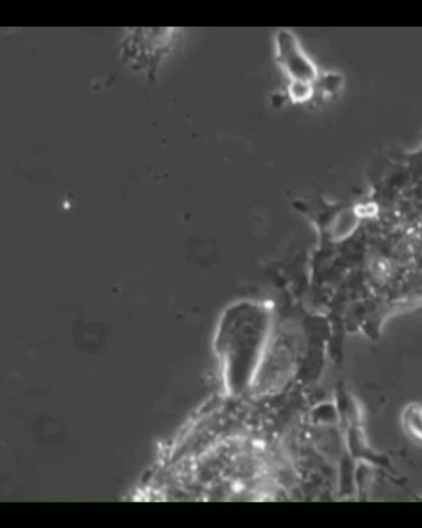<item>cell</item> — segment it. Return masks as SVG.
<instances>
[{"mask_svg": "<svg viewBox=\"0 0 422 528\" xmlns=\"http://www.w3.org/2000/svg\"><path fill=\"white\" fill-rule=\"evenodd\" d=\"M288 99L295 104H303L314 99V84L302 81H290L287 87Z\"/></svg>", "mask_w": 422, "mask_h": 528, "instance_id": "cell-3", "label": "cell"}, {"mask_svg": "<svg viewBox=\"0 0 422 528\" xmlns=\"http://www.w3.org/2000/svg\"><path fill=\"white\" fill-rule=\"evenodd\" d=\"M275 58L290 81L314 84L318 69L308 58L293 32L280 29L275 36Z\"/></svg>", "mask_w": 422, "mask_h": 528, "instance_id": "cell-1", "label": "cell"}, {"mask_svg": "<svg viewBox=\"0 0 422 528\" xmlns=\"http://www.w3.org/2000/svg\"><path fill=\"white\" fill-rule=\"evenodd\" d=\"M355 219L350 213L340 215L334 225V237L338 239L343 238L351 232L355 226Z\"/></svg>", "mask_w": 422, "mask_h": 528, "instance_id": "cell-5", "label": "cell"}, {"mask_svg": "<svg viewBox=\"0 0 422 528\" xmlns=\"http://www.w3.org/2000/svg\"><path fill=\"white\" fill-rule=\"evenodd\" d=\"M360 464L356 467V485L357 490L360 493V496L364 499L367 498L369 488H371L373 480V470L371 464L364 461H360Z\"/></svg>", "mask_w": 422, "mask_h": 528, "instance_id": "cell-4", "label": "cell"}, {"mask_svg": "<svg viewBox=\"0 0 422 528\" xmlns=\"http://www.w3.org/2000/svg\"><path fill=\"white\" fill-rule=\"evenodd\" d=\"M401 425L411 440L422 444V407L420 405H409L401 416Z\"/></svg>", "mask_w": 422, "mask_h": 528, "instance_id": "cell-2", "label": "cell"}]
</instances>
